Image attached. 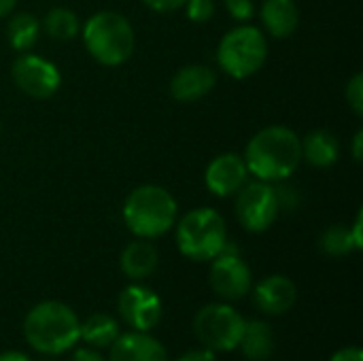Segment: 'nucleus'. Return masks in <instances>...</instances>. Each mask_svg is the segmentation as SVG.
Here are the masks:
<instances>
[{
    "mask_svg": "<svg viewBox=\"0 0 363 361\" xmlns=\"http://www.w3.org/2000/svg\"><path fill=\"white\" fill-rule=\"evenodd\" d=\"M302 162L300 136L285 126H268L259 130L245 149L249 174L257 181L281 183L289 179Z\"/></svg>",
    "mask_w": 363,
    "mask_h": 361,
    "instance_id": "obj_1",
    "label": "nucleus"
},
{
    "mask_svg": "<svg viewBox=\"0 0 363 361\" xmlns=\"http://www.w3.org/2000/svg\"><path fill=\"white\" fill-rule=\"evenodd\" d=\"M81 321L77 313L57 300H45L30 309L23 319V336L40 355H62L79 343Z\"/></svg>",
    "mask_w": 363,
    "mask_h": 361,
    "instance_id": "obj_2",
    "label": "nucleus"
},
{
    "mask_svg": "<svg viewBox=\"0 0 363 361\" xmlns=\"http://www.w3.org/2000/svg\"><path fill=\"white\" fill-rule=\"evenodd\" d=\"M179 217L177 198L162 185H140L123 202L125 228L136 238H160L170 232Z\"/></svg>",
    "mask_w": 363,
    "mask_h": 361,
    "instance_id": "obj_3",
    "label": "nucleus"
},
{
    "mask_svg": "<svg viewBox=\"0 0 363 361\" xmlns=\"http://www.w3.org/2000/svg\"><path fill=\"white\" fill-rule=\"evenodd\" d=\"M81 36L87 53L102 66H121L134 53L136 36L130 19L117 11H98L83 26Z\"/></svg>",
    "mask_w": 363,
    "mask_h": 361,
    "instance_id": "obj_4",
    "label": "nucleus"
},
{
    "mask_svg": "<svg viewBox=\"0 0 363 361\" xmlns=\"http://www.w3.org/2000/svg\"><path fill=\"white\" fill-rule=\"evenodd\" d=\"M177 247L194 262L215 260L228 245V228L223 217L208 206L194 209L177 223Z\"/></svg>",
    "mask_w": 363,
    "mask_h": 361,
    "instance_id": "obj_5",
    "label": "nucleus"
},
{
    "mask_svg": "<svg viewBox=\"0 0 363 361\" xmlns=\"http://www.w3.org/2000/svg\"><path fill=\"white\" fill-rule=\"evenodd\" d=\"M268 40L257 26L240 23L223 34L217 45V64L232 79H249L264 68Z\"/></svg>",
    "mask_w": 363,
    "mask_h": 361,
    "instance_id": "obj_6",
    "label": "nucleus"
},
{
    "mask_svg": "<svg viewBox=\"0 0 363 361\" xmlns=\"http://www.w3.org/2000/svg\"><path fill=\"white\" fill-rule=\"evenodd\" d=\"M245 317L228 302L206 304L194 317V334L204 349L213 353H230L238 349L245 332Z\"/></svg>",
    "mask_w": 363,
    "mask_h": 361,
    "instance_id": "obj_7",
    "label": "nucleus"
},
{
    "mask_svg": "<svg viewBox=\"0 0 363 361\" xmlns=\"http://www.w3.org/2000/svg\"><path fill=\"white\" fill-rule=\"evenodd\" d=\"M281 213L277 189L272 183L266 181H253L245 183L238 194H236V217L238 223L251 232V234H262L270 230Z\"/></svg>",
    "mask_w": 363,
    "mask_h": 361,
    "instance_id": "obj_8",
    "label": "nucleus"
},
{
    "mask_svg": "<svg viewBox=\"0 0 363 361\" xmlns=\"http://www.w3.org/2000/svg\"><path fill=\"white\" fill-rule=\"evenodd\" d=\"M208 283L213 291L225 300V302H236L242 300L251 287H253V274L249 264L240 257L238 249L234 245H225V249L211 260V272H208Z\"/></svg>",
    "mask_w": 363,
    "mask_h": 361,
    "instance_id": "obj_9",
    "label": "nucleus"
},
{
    "mask_svg": "<svg viewBox=\"0 0 363 361\" xmlns=\"http://www.w3.org/2000/svg\"><path fill=\"white\" fill-rule=\"evenodd\" d=\"M11 77H13V83L23 94L36 100L51 98L62 85L60 68L51 60L40 57L36 53H28V51L15 57L11 66Z\"/></svg>",
    "mask_w": 363,
    "mask_h": 361,
    "instance_id": "obj_10",
    "label": "nucleus"
},
{
    "mask_svg": "<svg viewBox=\"0 0 363 361\" xmlns=\"http://www.w3.org/2000/svg\"><path fill=\"white\" fill-rule=\"evenodd\" d=\"M117 311L121 321L134 332H153L162 321V300L160 296L140 285H128L117 300Z\"/></svg>",
    "mask_w": 363,
    "mask_h": 361,
    "instance_id": "obj_11",
    "label": "nucleus"
},
{
    "mask_svg": "<svg viewBox=\"0 0 363 361\" xmlns=\"http://www.w3.org/2000/svg\"><path fill=\"white\" fill-rule=\"evenodd\" d=\"M249 181V168L245 157L238 153H221L217 155L204 172L206 189L217 198L236 196L238 189Z\"/></svg>",
    "mask_w": 363,
    "mask_h": 361,
    "instance_id": "obj_12",
    "label": "nucleus"
},
{
    "mask_svg": "<svg viewBox=\"0 0 363 361\" xmlns=\"http://www.w3.org/2000/svg\"><path fill=\"white\" fill-rule=\"evenodd\" d=\"M251 289H253L255 309L270 317L289 313L298 302V287L285 274H270Z\"/></svg>",
    "mask_w": 363,
    "mask_h": 361,
    "instance_id": "obj_13",
    "label": "nucleus"
},
{
    "mask_svg": "<svg viewBox=\"0 0 363 361\" xmlns=\"http://www.w3.org/2000/svg\"><path fill=\"white\" fill-rule=\"evenodd\" d=\"M108 361H168L166 347L149 332H125L111 345Z\"/></svg>",
    "mask_w": 363,
    "mask_h": 361,
    "instance_id": "obj_14",
    "label": "nucleus"
},
{
    "mask_svg": "<svg viewBox=\"0 0 363 361\" xmlns=\"http://www.w3.org/2000/svg\"><path fill=\"white\" fill-rule=\"evenodd\" d=\"M217 72L206 64H189L174 72L170 79V96L179 102H196L213 91Z\"/></svg>",
    "mask_w": 363,
    "mask_h": 361,
    "instance_id": "obj_15",
    "label": "nucleus"
},
{
    "mask_svg": "<svg viewBox=\"0 0 363 361\" xmlns=\"http://www.w3.org/2000/svg\"><path fill=\"white\" fill-rule=\"evenodd\" d=\"M157 264H160V253L147 238L132 240L119 255V268L130 281L149 279L155 272Z\"/></svg>",
    "mask_w": 363,
    "mask_h": 361,
    "instance_id": "obj_16",
    "label": "nucleus"
},
{
    "mask_svg": "<svg viewBox=\"0 0 363 361\" xmlns=\"http://www.w3.org/2000/svg\"><path fill=\"white\" fill-rule=\"evenodd\" d=\"M259 15L264 30L274 38L291 36L300 23V9L296 0H266Z\"/></svg>",
    "mask_w": 363,
    "mask_h": 361,
    "instance_id": "obj_17",
    "label": "nucleus"
},
{
    "mask_svg": "<svg viewBox=\"0 0 363 361\" xmlns=\"http://www.w3.org/2000/svg\"><path fill=\"white\" fill-rule=\"evenodd\" d=\"M300 143L302 160L315 168H330L340 157V143L328 130H313L304 138H300Z\"/></svg>",
    "mask_w": 363,
    "mask_h": 361,
    "instance_id": "obj_18",
    "label": "nucleus"
},
{
    "mask_svg": "<svg viewBox=\"0 0 363 361\" xmlns=\"http://www.w3.org/2000/svg\"><path fill=\"white\" fill-rule=\"evenodd\" d=\"M238 349L249 361H266L274 353V332L266 321H247Z\"/></svg>",
    "mask_w": 363,
    "mask_h": 361,
    "instance_id": "obj_19",
    "label": "nucleus"
},
{
    "mask_svg": "<svg viewBox=\"0 0 363 361\" xmlns=\"http://www.w3.org/2000/svg\"><path fill=\"white\" fill-rule=\"evenodd\" d=\"M121 328L119 321L106 313H94L79 328V340H83L91 349H111V345L119 338Z\"/></svg>",
    "mask_w": 363,
    "mask_h": 361,
    "instance_id": "obj_20",
    "label": "nucleus"
},
{
    "mask_svg": "<svg viewBox=\"0 0 363 361\" xmlns=\"http://www.w3.org/2000/svg\"><path fill=\"white\" fill-rule=\"evenodd\" d=\"M38 36H40V19L34 13H17L6 23V40L19 53L30 51L38 43Z\"/></svg>",
    "mask_w": 363,
    "mask_h": 361,
    "instance_id": "obj_21",
    "label": "nucleus"
},
{
    "mask_svg": "<svg viewBox=\"0 0 363 361\" xmlns=\"http://www.w3.org/2000/svg\"><path fill=\"white\" fill-rule=\"evenodd\" d=\"M40 28L45 30V34L53 40H72L79 32H81V23H79V15L70 9L64 6H55L51 9L45 17Z\"/></svg>",
    "mask_w": 363,
    "mask_h": 361,
    "instance_id": "obj_22",
    "label": "nucleus"
},
{
    "mask_svg": "<svg viewBox=\"0 0 363 361\" xmlns=\"http://www.w3.org/2000/svg\"><path fill=\"white\" fill-rule=\"evenodd\" d=\"M319 247H321V251L325 255H332V257H345V255H349L353 251H359L349 226H332V228H328L319 238Z\"/></svg>",
    "mask_w": 363,
    "mask_h": 361,
    "instance_id": "obj_23",
    "label": "nucleus"
},
{
    "mask_svg": "<svg viewBox=\"0 0 363 361\" xmlns=\"http://www.w3.org/2000/svg\"><path fill=\"white\" fill-rule=\"evenodd\" d=\"M345 96H347V102L349 106L353 109V113L357 117L363 115V74L362 72H355L351 77V81L347 83V89H345Z\"/></svg>",
    "mask_w": 363,
    "mask_h": 361,
    "instance_id": "obj_24",
    "label": "nucleus"
},
{
    "mask_svg": "<svg viewBox=\"0 0 363 361\" xmlns=\"http://www.w3.org/2000/svg\"><path fill=\"white\" fill-rule=\"evenodd\" d=\"M183 9L187 13V19H191L196 23H204L213 17L215 2L213 0H187Z\"/></svg>",
    "mask_w": 363,
    "mask_h": 361,
    "instance_id": "obj_25",
    "label": "nucleus"
},
{
    "mask_svg": "<svg viewBox=\"0 0 363 361\" xmlns=\"http://www.w3.org/2000/svg\"><path fill=\"white\" fill-rule=\"evenodd\" d=\"M228 13L232 15L234 21L238 23H249L255 15V4L253 0H223Z\"/></svg>",
    "mask_w": 363,
    "mask_h": 361,
    "instance_id": "obj_26",
    "label": "nucleus"
},
{
    "mask_svg": "<svg viewBox=\"0 0 363 361\" xmlns=\"http://www.w3.org/2000/svg\"><path fill=\"white\" fill-rule=\"evenodd\" d=\"M145 6H149L155 13H174L185 6L187 0H143Z\"/></svg>",
    "mask_w": 363,
    "mask_h": 361,
    "instance_id": "obj_27",
    "label": "nucleus"
},
{
    "mask_svg": "<svg viewBox=\"0 0 363 361\" xmlns=\"http://www.w3.org/2000/svg\"><path fill=\"white\" fill-rule=\"evenodd\" d=\"M174 361H217V355L208 349H191L183 355H179Z\"/></svg>",
    "mask_w": 363,
    "mask_h": 361,
    "instance_id": "obj_28",
    "label": "nucleus"
},
{
    "mask_svg": "<svg viewBox=\"0 0 363 361\" xmlns=\"http://www.w3.org/2000/svg\"><path fill=\"white\" fill-rule=\"evenodd\" d=\"M68 361H108L98 349H91V347H83V349H77L70 360Z\"/></svg>",
    "mask_w": 363,
    "mask_h": 361,
    "instance_id": "obj_29",
    "label": "nucleus"
},
{
    "mask_svg": "<svg viewBox=\"0 0 363 361\" xmlns=\"http://www.w3.org/2000/svg\"><path fill=\"white\" fill-rule=\"evenodd\" d=\"M330 361H363L362 347H345V349H338L332 355Z\"/></svg>",
    "mask_w": 363,
    "mask_h": 361,
    "instance_id": "obj_30",
    "label": "nucleus"
},
{
    "mask_svg": "<svg viewBox=\"0 0 363 361\" xmlns=\"http://www.w3.org/2000/svg\"><path fill=\"white\" fill-rule=\"evenodd\" d=\"M363 213L359 211L357 213V217H355V221H353V226H351V234H353V238H355V245H357V249L362 251L363 249Z\"/></svg>",
    "mask_w": 363,
    "mask_h": 361,
    "instance_id": "obj_31",
    "label": "nucleus"
},
{
    "mask_svg": "<svg viewBox=\"0 0 363 361\" xmlns=\"http://www.w3.org/2000/svg\"><path fill=\"white\" fill-rule=\"evenodd\" d=\"M363 157V132L357 130V134L353 136V160L362 162Z\"/></svg>",
    "mask_w": 363,
    "mask_h": 361,
    "instance_id": "obj_32",
    "label": "nucleus"
},
{
    "mask_svg": "<svg viewBox=\"0 0 363 361\" xmlns=\"http://www.w3.org/2000/svg\"><path fill=\"white\" fill-rule=\"evenodd\" d=\"M0 361H32L26 353H19V351H4L0 353Z\"/></svg>",
    "mask_w": 363,
    "mask_h": 361,
    "instance_id": "obj_33",
    "label": "nucleus"
},
{
    "mask_svg": "<svg viewBox=\"0 0 363 361\" xmlns=\"http://www.w3.org/2000/svg\"><path fill=\"white\" fill-rule=\"evenodd\" d=\"M15 4H17V0H0V19L6 17V15H11V11L15 9Z\"/></svg>",
    "mask_w": 363,
    "mask_h": 361,
    "instance_id": "obj_34",
    "label": "nucleus"
},
{
    "mask_svg": "<svg viewBox=\"0 0 363 361\" xmlns=\"http://www.w3.org/2000/svg\"><path fill=\"white\" fill-rule=\"evenodd\" d=\"M0 130H2V128H0Z\"/></svg>",
    "mask_w": 363,
    "mask_h": 361,
    "instance_id": "obj_35",
    "label": "nucleus"
}]
</instances>
